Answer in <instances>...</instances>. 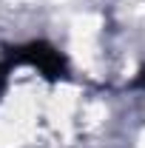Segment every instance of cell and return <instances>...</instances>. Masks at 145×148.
Listing matches in <instances>:
<instances>
[{"label": "cell", "instance_id": "cell-1", "mask_svg": "<svg viewBox=\"0 0 145 148\" xmlns=\"http://www.w3.org/2000/svg\"><path fill=\"white\" fill-rule=\"evenodd\" d=\"M17 51H20L17 54L20 63H29V66L40 69V71L46 74V77H51V80H57L60 74L66 71V63H63L60 51H54V49L46 46V43H29V46H23Z\"/></svg>", "mask_w": 145, "mask_h": 148}, {"label": "cell", "instance_id": "cell-2", "mask_svg": "<svg viewBox=\"0 0 145 148\" xmlns=\"http://www.w3.org/2000/svg\"><path fill=\"white\" fill-rule=\"evenodd\" d=\"M134 86H137V88H145V66L140 69V74H137V80H134Z\"/></svg>", "mask_w": 145, "mask_h": 148}]
</instances>
